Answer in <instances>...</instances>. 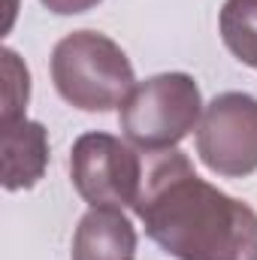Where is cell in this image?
<instances>
[{
  "mask_svg": "<svg viewBox=\"0 0 257 260\" xmlns=\"http://www.w3.org/2000/svg\"><path fill=\"white\" fill-rule=\"evenodd\" d=\"M133 212L176 260H257V212L200 179L179 148L157 151Z\"/></svg>",
  "mask_w": 257,
  "mask_h": 260,
  "instance_id": "obj_1",
  "label": "cell"
},
{
  "mask_svg": "<svg viewBox=\"0 0 257 260\" xmlns=\"http://www.w3.org/2000/svg\"><path fill=\"white\" fill-rule=\"evenodd\" d=\"M52 82L70 106L82 112H109L124 106L136 88L124 49L97 30H73L52 52Z\"/></svg>",
  "mask_w": 257,
  "mask_h": 260,
  "instance_id": "obj_2",
  "label": "cell"
},
{
  "mask_svg": "<svg viewBox=\"0 0 257 260\" xmlns=\"http://www.w3.org/2000/svg\"><path fill=\"white\" fill-rule=\"evenodd\" d=\"M203 94L188 73H160L136 82L121 106V130L142 151H170L203 118Z\"/></svg>",
  "mask_w": 257,
  "mask_h": 260,
  "instance_id": "obj_3",
  "label": "cell"
},
{
  "mask_svg": "<svg viewBox=\"0 0 257 260\" xmlns=\"http://www.w3.org/2000/svg\"><path fill=\"white\" fill-rule=\"evenodd\" d=\"M142 160L124 139L91 130L73 142L70 179L91 209H133L142 191Z\"/></svg>",
  "mask_w": 257,
  "mask_h": 260,
  "instance_id": "obj_4",
  "label": "cell"
},
{
  "mask_svg": "<svg viewBox=\"0 0 257 260\" xmlns=\"http://www.w3.org/2000/svg\"><path fill=\"white\" fill-rule=\"evenodd\" d=\"M197 154L224 179L257 173V97L242 91L218 94L197 124Z\"/></svg>",
  "mask_w": 257,
  "mask_h": 260,
  "instance_id": "obj_5",
  "label": "cell"
},
{
  "mask_svg": "<svg viewBox=\"0 0 257 260\" xmlns=\"http://www.w3.org/2000/svg\"><path fill=\"white\" fill-rule=\"evenodd\" d=\"M0 148H3V188L27 191L34 188L49 167V133L40 121H12L0 124Z\"/></svg>",
  "mask_w": 257,
  "mask_h": 260,
  "instance_id": "obj_6",
  "label": "cell"
},
{
  "mask_svg": "<svg viewBox=\"0 0 257 260\" xmlns=\"http://www.w3.org/2000/svg\"><path fill=\"white\" fill-rule=\"evenodd\" d=\"M73 260H136V230L121 209H91L73 233Z\"/></svg>",
  "mask_w": 257,
  "mask_h": 260,
  "instance_id": "obj_7",
  "label": "cell"
},
{
  "mask_svg": "<svg viewBox=\"0 0 257 260\" xmlns=\"http://www.w3.org/2000/svg\"><path fill=\"white\" fill-rule=\"evenodd\" d=\"M218 30L230 55L257 70V0H224Z\"/></svg>",
  "mask_w": 257,
  "mask_h": 260,
  "instance_id": "obj_8",
  "label": "cell"
},
{
  "mask_svg": "<svg viewBox=\"0 0 257 260\" xmlns=\"http://www.w3.org/2000/svg\"><path fill=\"white\" fill-rule=\"evenodd\" d=\"M0 58H3V118L0 124H12V121L27 118L24 112L30 100V73L12 49H3Z\"/></svg>",
  "mask_w": 257,
  "mask_h": 260,
  "instance_id": "obj_9",
  "label": "cell"
},
{
  "mask_svg": "<svg viewBox=\"0 0 257 260\" xmlns=\"http://www.w3.org/2000/svg\"><path fill=\"white\" fill-rule=\"evenodd\" d=\"M40 3L55 15H79V12L94 9L100 0H40Z\"/></svg>",
  "mask_w": 257,
  "mask_h": 260,
  "instance_id": "obj_10",
  "label": "cell"
}]
</instances>
